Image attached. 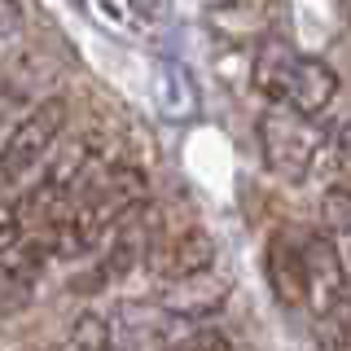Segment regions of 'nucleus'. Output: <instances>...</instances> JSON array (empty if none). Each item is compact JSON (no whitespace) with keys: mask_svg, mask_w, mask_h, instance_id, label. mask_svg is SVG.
Instances as JSON below:
<instances>
[{"mask_svg":"<svg viewBox=\"0 0 351 351\" xmlns=\"http://www.w3.org/2000/svg\"><path fill=\"white\" fill-rule=\"evenodd\" d=\"M259 145H263V162H268L285 184H303V180H312L316 162H321L325 136L312 128L307 114L272 106V110H263V119H259Z\"/></svg>","mask_w":351,"mask_h":351,"instance_id":"2","label":"nucleus"},{"mask_svg":"<svg viewBox=\"0 0 351 351\" xmlns=\"http://www.w3.org/2000/svg\"><path fill=\"white\" fill-rule=\"evenodd\" d=\"M145 268L158 277V285L197 277V272L215 268V246L202 228H176V233H149L145 250Z\"/></svg>","mask_w":351,"mask_h":351,"instance_id":"6","label":"nucleus"},{"mask_svg":"<svg viewBox=\"0 0 351 351\" xmlns=\"http://www.w3.org/2000/svg\"><path fill=\"white\" fill-rule=\"evenodd\" d=\"M66 119H71V106H66L62 97H49V101H40L31 110V114L5 136V145H0V184H18L22 176L36 171L40 162L49 158V149L62 141Z\"/></svg>","mask_w":351,"mask_h":351,"instance_id":"3","label":"nucleus"},{"mask_svg":"<svg viewBox=\"0 0 351 351\" xmlns=\"http://www.w3.org/2000/svg\"><path fill=\"white\" fill-rule=\"evenodd\" d=\"M154 101L167 119H193L197 114V84L180 62H162L154 71Z\"/></svg>","mask_w":351,"mask_h":351,"instance_id":"9","label":"nucleus"},{"mask_svg":"<svg viewBox=\"0 0 351 351\" xmlns=\"http://www.w3.org/2000/svg\"><path fill=\"white\" fill-rule=\"evenodd\" d=\"M224 294H228V290L215 281V272H197V277H180V281L158 285V303L171 307V312L184 316V321H197V316L219 312Z\"/></svg>","mask_w":351,"mask_h":351,"instance_id":"8","label":"nucleus"},{"mask_svg":"<svg viewBox=\"0 0 351 351\" xmlns=\"http://www.w3.org/2000/svg\"><path fill=\"white\" fill-rule=\"evenodd\" d=\"M22 22V0H0V36H9Z\"/></svg>","mask_w":351,"mask_h":351,"instance_id":"13","label":"nucleus"},{"mask_svg":"<svg viewBox=\"0 0 351 351\" xmlns=\"http://www.w3.org/2000/svg\"><path fill=\"white\" fill-rule=\"evenodd\" d=\"M263 263H268L263 272H268L272 294H277L285 307H303V237L290 233V228H281V233L268 241Z\"/></svg>","mask_w":351,"mask_h":351,"instance_id":"7","label":"nucleus"},{"mask_svg":"<svg viewBox=\"0 0 351 351\" xmlns=\"http://www.w3.org/2000/svg\"><path fill=\"white\" fill-rule=\"evenodd\" d=\"M334 149L343 154V162H347V167H351V119H347V123H343V128L334 132Z\"/></svg>","mask_w":351,"mask_h":351,"instance_id":"14","label":"nucleus"},{"mask_svg":"<svg viewBox=\"0 0 351 351\" xmlns=\"http://www.w3.org/2000/svg\"><path fill=\"white\" fill-rule=\"evenodd\" d=\"M321 224L329 237H351V189L347 184H329L321 197Z\"/></svg>","mask_w":351,"mask_h":351,"instance_id":"11","label":"nucleus"},{"mask_svg":"<svg viewBox=\"0 0 351 351\" xmlns=\"http://www.w3.org/2000/svg\"><path fill=\"white\" fill-rule=\"evenodd\" d=\"M329 321H338V329H343V334L351 338V294H347V303H343V307H338V312H334V316H329Z\"/></svg>","mask_w":351,"mask_h":351,"instance_id":"15","label":"nucleus"},{"mask_svg":"<svg viewBox=\"0 0 351 351\" xmlns=\"http://www.w3.org/2000/svg\"><path fill=\"white\" fill-rule=\"evenodd\" d=\"M197 329V321H184L162 303H123L110 316V351H176Z\"/></svg>","mask_w":351,"mask_h":351,"instance_id":"4","label":"nucleus"},{"mask_svg":"<svg viewBox=\"0 0 351 351\" xmlns=\"http://www.w3.org/2000/svg\"><path fill=\"white\" fill-rule=\"evenodd\" d=\"M58 351H110V316L80 312L58 338Z\"/></svg>","mask_w":351,"mask_h":351,"instance_id":"10","label":"nucleus"},{"mask_svg":"<svg viewBox=\"0 0 351 351\" xmlns=\"http://www.w3.org/2000/svg\"><path fill=\"white\" fill-rule=\"evenodd\" d=\"M255 88L272 106H285L294 114L316 119L321 110L334 106L338 97V75L321 58H307L285 40H268L255 53Z\"/></svg>","mask_w":351,"mask_h":351,"instance_id":"1","label":"nucleus"},{"mask_svg":"<svg viewBox=\"0 0 351 351\" xmlns=\"http://www.w3.org/2000/svg\"><path fill=\"white\" fill-rule=\"evenodd\" d=\"M351 285H347V263L338 255L334 237L325 233H303V307L312 316H329L347 303Z\"/></svg>","mask_w":351,"mask_h":351,"instance_id":"5","label":"nucleus"},{"mask_svg":"<svg viewBox=\"0 0 351 351\" xmlns=\"http://www.w3.org/2000/svg\"><path fill=\"white\" fill-rule=\"evenodd\" d=\"M176 351H233V347H228L219 334H211V329H197L189 343H184V347H176Z\"/></svg>","mask_w":351,"mask_h":351,"instance_id":"12","label":"nucleus"}]
</instances>
